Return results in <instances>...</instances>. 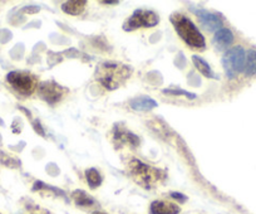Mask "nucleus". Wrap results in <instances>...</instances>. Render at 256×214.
<instances>
[{
    "label": "nucleus",
    "mask_w": 256,
    "mask_h": 214,
    "mask_svg": "<svg viewBox=\"0 0 256 214\" xmlns=\"http://www.w3.org/2000/svg\"><path fill=\"white\" fill-rule=\"evenodd\" d=\"M132 68L120 63H102L96 71V80L107 90L120 87L130 78Z\"/></svg>",
    "instance_id": "1"
},
{
    "label": "nucleus",
    "mask_w": 256,
    "mask_h": 214,
    "mask_svg": "<svg viewBox=\"0 0 256 214\" xmlns=\"http://www.w3.org/2000/svg\"><path fill=\"white\" fill-rule=\"evenodd\" d=\"M171 22L176 29L180 38L192 49H204L205 48V38L198 31V27L192 23L191 19L182 14H174L171 17Z\"/></svg>",
    "instance_id": "2"
},
{
    "label": "nucleus",
    "mask_w": 256,
    "mask_h": 214,
    "mask_svg": "<svg viewBox=\"0 0 256 214\" xmlns=\"http://www.w3.org/2000/svg\"><path fill=\"white\" fill-rule=\"evenodd\" d=\"M127 171L137 183L146 186V189H148V186H151L152 184L157 183L162 174L160 169L152 168L137 159H132L127 164Z\"/></svg>",
    "instance_id": "3"
},
{
    "label": "nucleus",
    "mask_w": 256,
    "mask_h": 214,
    "mask_svg": "<svg viewBox=\"0 0 256 214\" xmlns=\"http://www.w3.org/2000/svg\"><path fill=\"white\" fill-rule=\"evenodd\" d=\"M6 81L12 88L22 96L33 95L34 91L38 88V80L36 76L24 71H13L8 73Z\"/></svg>",
    "instance_id": "4"
},
{
    "label": "nucleus",
    "mask_w": 256,
    "mask_h": 214,
    "mask_svg": "<svg viewBox=\"0 0 256 214\" xmlns=\"http://www.w3.org/2000/svg\"><path fill=\"white\" fill-rule=\"evenodd\" d=\"M246 53L241 46L232 47L225 53L222 58V66L226 76L228 78H234L238 73L242 72L245 68Z\"/></svg>",
    "instance_id": "5"
},
{
    "label": "nucleus",
    "mask_w": 256,
    "mask_h": 214,
    "mask_svg": "<svg viewBox=\"0 0 256 214\" xmlns=\"http://www.w3.org/2000/svg\"><path fill=\"white\" fill-rule=\"evenodd\" d=\"M160 18L151 11H144V9H138L134 13L131 18H128L126 23L123 24V29L128 32H132L138 28H152L157 26Z\"/></svg>",
    "instance_id": "6"
},
{
    "label": "nucleus",
    "mask_w": 256,
    "mask_h": 214,
    "mask_svg": "<svg viewBox=\"0 0 256 214\" xmlns=\"http://www.w3.org/2000/svg\"><path fill=\"white\" fill-rule=\"evenodd\" d=\"M68 91L54 81H44L38 86V95L49 105L58 103Z\"/></svg>",
    "instance_id": "7"
},
{
    "label": "nucleus",
    "mask_w": 256,
    "mask_h": 214,
    "mask_svg": "<svg viewBox=\"0 0 256 214\" xmlns=\"http://www.w3.org/2000/svg\"><path fill=\"white\" fill-rule=\"evenodd\" d=\"M196 14H198L200 24L208 32L220 31L221 27H222V21H221L220 17L216 16V14L208 13V12L206 11H198Z\"/></svg>",
    "instance_id": "8"
},
{
    "label": "nucleus",
    "mask_w": 256,
    "mask_h": 214,
    "mask_svg": "<svg viewBox=\"0 0 256 214\" xmlns=\"http://www.w3.org/2000/svg\"><path fill=\"white\" fill-rule=\"evenodd\" d=\"M180 210L177 204L167 200H154L150 208L151 214H178Z\"/></svg>",
    "instance_id": "9"
},
{
    "label": "nucleus",
    "mask_w": 256,
    "mask_h": 214,
    "mask_svg": "<svg viewBox=\"0 0 256 214\" xmlns=\"http://www.w3.org/2000/svg\"><path fill=\"white\" fill-rule=\"evenodd\" d=\"M234 42V34L230 29L228 28H221L220 31H218L214 37V46L218 49V51H222V49L228 48V47L232 44Z\"/></svg>",
    "instance_id": "10"
},
{
    "label": "nucleus",
    "mask_w": 256,
    "mask_h": 214,
    "mask_svg": "<svg viewBox=\"0 0 256 214\" xmlns=\"http://www.w3.org/2000/svg\"><path fill=\"white\" fill-rule=\"evenodd\" d=\"M131 107L137 111H148V110L154 109L157 106V102L150 97H137L130 102Z\"/></svg>",
    "instance_id": "11"
},
{
    "label": "nucleus",
    "mask_w": 256,
    "mask_h": 214,
    "mask_svg": "<svg viewBox=\"0 0 256 214\" xmlns=\"http://www.w3.org/2000/svg\"><path fill=\"white\" fill-rule=\"evenodd\" d=\"M86 2L84 0H70L62 6V11L64 13L70 14V16H80L83 13L86 8Z\"/></svg>",
    "instance_id": "12"
},
{
    "label": "nucleus",
    "mask_w": 256,
    "mask_h": 214,
    "mask_svg": "<svg viewBox=\"0 0 256 214\" xmlns=\"http://www.w3.org/2000/svg\"><path fill=\"white\" fill-rule=\"evenodd\" d=\"M114 137H116V140H118V142H120V144H128V145H131V146H137V145L140 144L138 137H137L136 135L131 134V132L127 131V130H124V129L117 130V131H116Z\"/></svg>",
    "instance_id": "13"
},
{
    "label": "nucleus",
    "mask_w": 256,
    "mask_h": 214,
    "mask_svg": "<svg viewBox=\"0 0 256 214\" xmlns=\"http://www.w3.org/2000/svg\"><path fill=\"white\" fill-rule=\"evenodd\" d=\"M245 75L254 76L256 75V51L250 49L246 55V62H245Z\"/></svg>",
    "instance_id": "14"
},
{
    "label": "nucleus",
    "mask_w": 256,
    "mask_h": 214,
    "mask_svg": "<svg viewBox=\"0 0 256 214\" xmlns=\"http://www.w3.org/2000/svg\"><path fill=\"white\" fill-rule=\"evenodd\" d=\"M192 62H194L195 67L198 68V70L200 71L204 76H205V77L214 78L212 70H211V67L208 66V63H206L202 58L198 57V56H194V57H192Z\"/></svg>",
    "instance_id": "15"
},
{
    "label": "nucleus",
    "mask_w": 256,
    "mask_h": 214,
    "mask_svg": "<svg viewBox=\"0 0 256 214\" xmlns=\"http://www.w3.org/2000/svg\"><path fill=\"white\" fill-rule=\"evenodd\" d=\"M86 176H87V181L92 189L97 188V186L100 185V183H102L100 174L98 173L97 169H94V168L88 169V170L86 171Z\"/></svg>",
    "instance_id": "16"
},
{
    "label": "nucleus",
    "mask_w": 256,
    "mask_h": 214,
    "mask_svg": "<svg viewBox=\"0 0 256 214\" xmlns=\"http://www.w3.org/2000/svg\"><path fill=\"white\" fill-rule=\"evenodd\" d=\"M73 198H74L76 203L80 206H90L94 203V200L92 199V196H90L88 194H86L82 190H76L73 193Z\"/></svg>",
    "instance_id": "17"
},
{
    "label": "nucleus",
    "mask_w": 256,
    "mask_h": 214,
    "mask_svg": "<svg viewBox=\"0 0 256 214\" xmlns=\"http://www.w3.org/2000/svg\"><path fill=\"white\" fill-rule=\"evenodd\" d=\"M164 93H170V95H184V96H187V97H190V98H195L196 97V95H194V93H187V92H184V91H170V90H164Z\"/></svg>",
    "instance_id": "18"
},
{
    "label": "nucleus",
    "mask_w": 256,
    "mask_h": 214,
    "mask_svg": "<svg viewBox=\"0 0 256 214\" xmlns=\"http://www.w3.org/2000/svg\"><path fill=\"white\" fill-rule=\"evenodd\" d=\"M172 196H174V199H180L181 201H184L186 200V196L181 195V194H177V193H172Z\"/></svg>",
    "instance_id": "19"
},
{
    "label": "nucleus",
    "mask_w": 256,
    "mask_h": 214,
    "mask_svg": "<svg viewBox=\"0 0 256 214\" xmlns=\"http://www.w3.org/2000/svg\"><path fill=\"white\" fill-rule=\"evenodd\" d=\"M104 4H118V2H103Z\"/></svg>",
    "instance_id": "20"
},
{
    "label": "nucleus",
    "mask_w": 256,
    "mask_h": 214,
    "mask_svg": "<svg viewBox=\"0 0 256 214\" xmlns=\"http://www.w3.org/2000/svg\"><path fill=\"white\" fill-rule=\"evenodd\" d=\"M93 214H106V213H103V211H94Z\"/></svg>",
    "instance_id": "21"
}]
</instances>
